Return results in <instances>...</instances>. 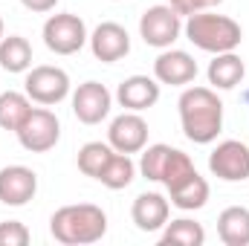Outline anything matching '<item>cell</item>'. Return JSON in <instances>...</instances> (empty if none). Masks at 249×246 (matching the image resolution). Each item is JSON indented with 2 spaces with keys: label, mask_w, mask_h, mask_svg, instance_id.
I'll return each mask as SVG.
<instances>
[{
  "label": "cell",
  "mask_w": 249,
  "mask_h": 246,
  "mask_svg": "<svg viewBox=\"0 0 249 246\" xmlns=\"http://www.w3.org/2000/svg\"><path fill=\"white\" fill-rule=\"evenodd\" d=\"M177 107L183 133L194 145H209L223 130V102L214 87H186Z\"/></svg>",
  "instance_id": "6da1fadb"
},
{
  "label": "cell",
  "mask_w": 249,
  "mask_h": 246,
  "mask_svg": "<svg viewBox=\"0 0 249 246\" xmlns=\"http://www.w3.org/2000/svg\"><path fill=\"white\" fill-rule=\"evenodd\" d=\"M50 232L64 246H87L107 235V214L93 203L61 206L50 217Z\"/></svg>",
  "instance_id": "7a4b0ae2"
},
{
  "label": "cell",
  "mask_w": 249,
  "mask_h": 246,
  "mask_svg": "<svg viewBox=\"0 0 249 246\" xmlns=\"http://www.w3.org/2000/svg\"><path fill=\"white\" fill-rule=\"evenodd\" d=\"M186 38L203 53H232L241 47L244 41V29L238 20L226 18V15H214V12H197L188 15L186 20Z\"/></svg>",
  "instance_id": "3957f363"
},
{
  "label": "cell",
  "mask_w": 249,
  "mask_h": 246,
  "mask_svg": "<svg viewBox=\"0 0 249 246\" xmlns=\"http://www.w3.org/2000/svg\"><path fill=\"white\" fill-rule=\"evenodd\" d=\"M90 41L87 26L78 15L61 12V15H50L44 23V44L50 53L55 55H75L84 44Z\"/></svg>",
  "instance_id": "277c9868"
},
{
  "label": "cell",
  "mask_w": 249,
  "mask_h": 246,
  "mask_svg": "<svg viewBox=\"0 0 249 246\" xmlns=\"http://www.w3.org/2000/svg\"><path fill=\"white\" fill-rule=\"evenodd\" d=\"M18 142L29 151V154H47L58 145L61 139V122L53 110L47 107H32L29 116L23 119V124L15 130Z\"/></svg>",
  "instance_id": "5b68a950"
},
{
  "label": "cell",
  "mask_w": 249,
  "mask_h": 246,
  "mask_svg": "<svg viewBox=\"0 0 249 246\" xmlns=\"http://www.w3.org/2000/svg\"><path fill=\"white\" fill-rule=\"evenodd\" d=\"M23 93L50 107V105H58L70 96V75L64 72L61 67H50V64H41V67H32L26 70V81H23Z\"/></svg>",
  "instance_id": "8992f818"
},
{
  "label": "cell",
  "mask_w": 249,
  "mask_h": 246,
  "mask_svg": "<svg viewBox=\"0 0 249 246\" xmlns=\"http://www.w3.org/2000/svg\"><path fill=\"white\" fill-rule=\"evenodd\" d=\"M180 18L183 15H177L168 3L145 9V15L139 18V35H142V41L148 47H154V50H168L180 38V32H183V20Z\"/></svg>",
  "instance_id": "52a82bcc"
},
{
  "label": "cell",
  "mask_w": 249,
  "mask_h": 246,
  "mask_svg": "<svg viewBox=\"0 0 249 246\" xmlns=\"http://www.w3.org/2000/svg\"><path fill=\"white\" fill-rule=\"evenodd\" d=\"M209 171L223 183H244L249 177V145L238 139L220 142L209 154Z\"/></svg>",
  "instance_id": "ba28073f"
},
{
  "label": "cell",
  "mask_w": 249,
  "mask_h": 246,
  "mask_svg": "<svg viewBox=\"0 0 249 246\" xmlns=\"http://www.w3.org/2000/svg\"><path fill=\"white\" fill-rule=\"evenodd\" d=\"M113 107V96L105 84L99 81H84L72 93V113L81 124H99L107 119Z\"/></svg>",
  "instance_id": "9c48e42d"
},
{
  "label": "cell",
  "mask_w": 249,
  "mask_h": 246,
  "mask_svg": "<svg viewBox=\"0 0 249 246\" xmlns=\"http://www.w3.org/2000/svg\"><path fill=\"white\" fill-rule=\"evenodd\" d=\"M107 142L119 154H139L148 145V122L139 113L124 110L122 116H116L107 127Z\"/></svg>",
  "instance_id": "30bf717a"
},
{
  "label": "cell",
  "mask_w": 249,
  "mask_h": 246,
  "mask_svg": "<svg viewBox=\"0 0 249 246\" xmlns=\"http://www.w3.org/2000/svg\"><path fill=\"white\" fill-rule=\"evenodd\" d=\"M90 50H93L96 61L116 64L130 53V35H127V29H124L122 23L105 20V23H99V26L93 29V35H90Z\"/></svg>",
  "instance_id": "8fae6325"
},
{
  "label": "cell",
  "mask_w": 249,
  "mask_h": 246,
  "mask_svg": "<svg viewBox=\"0 0 249 246\" xmlns=\"http://www.w3.org/2000/svg\"><path fill=\"white\" fill-rule=\"evenodd\" d=\"M38 194V174L26 165L0 168V203L3 206H26Z\"/></svg>",
  "instance_id": "7c38bea8"
},
{
  "label": "cell",
  "mask_w": 249,
  "mask_h": 246,
  "mask_svg": "<svg viewBox=\"0 0 249 246\" xmlns=\"http://www.w3.org/2000/svg\"><path fill=\"white\" fill-rule=\"evenodd\" d=\"M154 78L160 84L171 87H186L197 78V61L188 55L186 50H162L154 61Z\"/></svg>",
  "instance_id": "4fadbf2b"
},
{
  "label": "cell",
  "mask_w": 249,
  "mask_h": 246,
  "mask_svg": "<svg viewBox=\"0 0 249 246\" xmlns=\"http://www.w3.org/2000/svg\"><path fill=\"white\" fill-rule=\"evenodd\" d=\"M116 99H119V105L124 110L142 113V110H148L160 102V81L151 78V75H130L119 84Z\"/></svg>",
  "instance_id": "5bb4252c"
},
{
  "label": "cell",
  "mask_w": 249,
  "mask_h": 246,
  "mask_svg": "<svg viewBox=\"0 0 249 246\" xmlns=\"http://www.w3.org/2000/svg\"><path fill=\"white\" fill-rule=\"evenodd\" d=\"M168 214H171V200H165L157 191L139 194L130 209V217H133L136 229H142V232H160L168 223Z\"/></svg>",
  "instance_id": "9a60e30c"
},
{
  "label": "cell",
  "mask_w": 249,
  "mask_h": 246,
  "mask_svg": "<svg viewBox=\"0 0 249 246\" xmlns=\"http://www.w3.org/2000/svg\"><path fill=\"white\" fill-rule=\"evenodd\" d=\"M206 75H209V84L214 87V90H235L241 81H244V75H247V67L241 61V55L232 50V53H217L212 64H209V70H206Z\"/></svg>",
  "instance_id": "2e32d148"
},
{
  "label": "cell",
  "mask_w": 249,
  "mask_h": 246,
  "mask_svg": "<svg viewBox=\"0 0 249 246\" xmlns=\"http://www.w3.org/2000/svg\"><path fill=\"white\" fill-rule=\"evenodd\" d=\"M217 235L226 246H249V209L229 206L217 217Z\"/></svg>",
  "instance_id": "e0dca14e"
},
{
  "label": "cell",
  "mask_w": 249,
  "mask_h": 246,
  "mask_svg": "<svg viewBox=\"0 0 249 246\" xmlns=\"http://www.w3.org/2000/svg\"><path fill=\"white\" fill-rule=\"evenodd\" d=\"M168 197H171V206H177L180 211H197V209H203L209 203V183L194 171L183 183L171 185Z\"/></svg>",
  "instance_id": "ac0fdd59"
},
{
  "label": "cell",
  "mask_w": 249,
  "mask_h": 246,
  "mask_svg": "<svg viewBox=\"0 0 249 246\" xmlns=\"http://www.w3.org/2000/svg\"><path fill=\"white\" fill-rule=\"evenodd\" d=\"M0 67L6 72H26L32 67V44L23 35H6L0 41Z\"/></svg>",
  "instance_id": "d6986e66"
},
{
  "label": "cell",
  "mask_w": 249,
  "mask_h": 246,
  "mask_svg": "<svg viewBox=\"0 0 249 246\" xmlns=\"http://www.w3.org/2000/svg\"><path fill=\"white\" fill-rule=\"evenodd\" d=\"M162 246H203L206 244V229L197 220L177 217L162 226Z\"/></svg>",
  "instance_id": "ffe728a7"
},
{
  "label": "cell",
  "mask_w": 249,
  "mask_h": 246,
  "mask_svg": "<svg viewBox=\"0 0 249 246\" xmlns=\"http://www.w3.org/2000/svg\"><path fill=\"white\" fill-rule=\"evenodd\" d=\"M136 177V162L130 159V154H119L113 151V157L107 159V165L102 168V174L96 177L99 183L110 191H119V188H127Z\"/></svg>",
  "instance_id": "44dd1931"
},
{
  "label": "cell",
  "mask_w": 249,
  "mask_h": 246,
  "mask_svg": "<svg viewBox=\"0 0 249 246\" xmlns=\"http://www.w3.org/2000/svg\"><path fill=\"white\" fill-rule=\"evenodd\" d=\"M32 110V99L26 93H18V90H6L0 93V127L3 130H18L23 119L29 116Z\"/></svg>",
  "instance_id": "7402d4cb"
},
{
  "label": "cell",
  "mask_w": 249,
  "mask_h": 246,
  "mask_svg": "<svg viewBox=\"0 0 249 246\" xmlns=\"http://www.w3.org/2000/svg\"><path fill=\"white\" fill-rule=\"evenodd\" d=\"M113 157V148H110V142H87L81 151H78V171L84 174V177H99L102 174V168L107 165V159Z\"/></svg>",
  "instance_id": "603a6c76"
},
{
  "label": "cell",
  "mask_w": 249,
  "mask_h": 246,
  "mask_svg": "<svg viewBox=\"0 0 249 246\" xmlns=\"http://www.w3.org/2000/svg\"><path fill=\"white\" fill-rule=\"evenodd\" d=\"M171 145H145L142 148V159H139V171H142V177L145 180H154V183H160L162 180V171H165V165H168V157H171Z\"/></svg>",
  "instance_id": "cb8c5ba5"
},
{
  "label": "cell",
  "mask_w": 249,
  "mask_h": 246,
  "mask_svg": "<svg viewBox=\"0 0 249 246\" xmlns=\"http://www.w3.org/2000/svg\"><path fill=\"white\" fill-rule=\"evenodd\" d=\"M194 171H197V168H194L191 157H188L186 151L174 148V151H171V157H168V165H165V171H162V180H160V183L165 185V188H171V185L183 183L188 174H194Z\"/></svg>",
  "instance_id": "d4e9b609"
},
{
  "label": "cell",
  "mask_w": 249,
  "mask_h": 246,
  "mask_svg": "<svg viewBox=\"0 0 249 246\" xmlns=\"http://www.w3.org/2000/svg\"><path fill=\"white\" fill-rule=\"evenodd\" d=\"M29 238L32 235L20 220H3L0 223V246H26Z\"/></svg>",
  "instance_id": "484cf974"
},
{
  "label": "cell",
  "mask_w": 249,
  "mask_h": 246,
  "mask_svg": "<svg viewBox=\"0 0 249 246\" xmlns=\"http://www.w3.org/2000/svg\"><path fill=\"white\" fill-rule=\"evenodd\" d=\"M223 0H168V6L177 12V15H197V12H209L214 6H220Z\"/></svg>",
  "instance_id": "4316f807"
},
{
  "label": "cell",
  "mask_w": 249,
  "mask_h": 246,
  "mask_svg": "<svg viewBox=\"0 0 249 246\" xmlns=\"http://www.w3.org/2000/svg\"><path fill=\"white\" fill-rule=\"evenodd\" d=\"M23 3V9H29V12H38V15H44V12H53L55 6H58V0H20Z\"/></svg>",
  "instance_id": "83f0119b"
},
{
  "label": "cell",
  "mask_w": 249,
  "mask_h": 246,
  "mask_svg": "<svg viewBox=\"0 0 249 246\" xmlns=\"http://www.w3.org/2000/svg\"><path fill=\"white\" fill-rule=\"evenodd\" d=\"M3 38H6V35H3V18H0V41H3Z\"/></svg>",
  "instance_id": "f1b7e54d"
},
{
  "label": "cell",
  "mask_w": 249,
  "mask_h": 246,
  "mask_svg": "<svg viewBox=\"0 0 249 246\" xmlns=\"http://www.w3.org/2000/svg\"><path fill=\"white\" fill-rule=\"evenodd\" d=\"M244 99H247V107H249V90H247V93H244Z\"/></svg>",
  "instance_id": "f546056e"
}]
</instances>
